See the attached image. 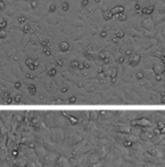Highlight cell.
Masks as SVG:
<instances>
[{
	"mask_svg": "<svg viewBox=\"0 0 165 167\" xmlns=\"http://www.w3.org/2000/svg\"><path fill=\"white\" fill-rule=\"evenodd\" d=\"M134 8H136V11H137V14H142V11H141V7H140L139 3H136Z\"/></svg>",
	"mask_w": 165,
	"mask_h": 167,
	"instance_id": "52a82bcc",
	"label": "cell"
},
{
	"mask_svg": "<svg viewBox=\"0 0 165 167\" xmlns=\"http://www.w3.org/2000/svg\"><path fill=\"white\" fill-rule=\"evenodd\" d=\"M88 3H89V0H82V1H81V6H82V7H85V6H88Z\"/></svg>",
	"mask_w": 165,
	"mask_h": 167,
	"instance_id": "8fae6325",
	"label": "cell"
},
{
	"mask_svg": "<svg viewBox=\"0 0 165 167\" xmlns=\"http://www.w3.org/2000/svg\"><path fill=\"white\" fill-rule=\"evenodd\" d=\"M113 16H114V15H113L112 10H104V13H103V17H104V20L108 21V20H110V18H112Z\"/></svg>",
	"mask_w": 165,
	"mask_h": 167,
	"instance_id": "3957f363",
	"label": "cell"
},
{
	"mask_svg": "<svg viewBox=\"0 0 165 167\" xmlns=\"http://www.w3.org/2000/svg\"><path fill=\"white\" fill-rule=\"evenodd\" d=\"M31 31V25L30 24H25V25L23 26V32L24 33H28V32Z\"/></svg>",
	"mask_w": 165,
	"mask_h": 167,
	"instance_id": "277c9868",
	"label": "cell"
},
{
	"mask_svg": "<svg viewBox=\"0 0 165 167\" xmlns=\"http://www.w3.org/2000/svg\"><path fill=\"white\" fill-rule=\"evenodd\" d=\"M25 21H26L25 17H18V22H20V23H24Z\"/></svg>",
	"mask_w": 165,
	"mask_h": 167,
	"instance_id": "5bb4252c",
	"label": "cell"
},
{
	"mask_svg": "<svg viewBox=\"0 0 165 167\" xmlns=\"http://www.w3.org/2000/svg\"><path fill=\"white\" fill-rule=\"evenodd\" d=\"M141 11H142V14H146V15H150L153 11H154V6L153 5H149L147 7H143L141 8Z\"/></svg>",
	"mask_w": 165,
	"mask_h": 167,
	"instance_id": "6da1fadb",
	"label": "cell"
},
{
	"mask_svg": "<svg viewBox=\"0 0 165 167\" xmlns=\"http://www.w3.org/2000/svg\"><path fill=\"white\" fill-rule=\"evenodd\" d=\"M117 17H118V20L120 21H126V15H124L123 13H120V14H117Z\"/></svg>",
	"mask_w": 165,
	"mask_h": 167,
	"instance_id": "5b68a950",
	"label": "cell"
},
{
	"mask_svg": "<svg viewBox=\"0 0 165 167\" xmlns=\"http://www.w3.org/2000/svg\"><path fill=\"white\" fill-rule=\"evenodd\" d=\"M30 1H32V0H30Z\"/></svg>",
	"mask_w": 165,
	"mask_h": 167,
	"instance_id": "44dd1931",
	"label": "cell"
},
{
	"mask_svg": "<svg viewBox=\"0 0 165 167\" xmlns=\"http://www.w3.org/2000/svg\"><path fill=\"white\" fill-rule=\"evenodd\" d=\"M6 26H7V21H6V20L0 21V29L2 30V29H5Z\"/></svg>",
	"mask_w": 165,
	"mask_h": 167,
	"instance_id": "ba28073f",
	"label": "cell"
},
{
	"mask_svg": "<svg viewBox=\"0 0 165 167\" xmlns=\"http://www.w3.org/2000/svg\"><path fill=\"white\" fill-rule=\"evenodd\" d=\"M0 1H3V0H0Z\"/></svg>",
	"mask_w": 165,
	"mask_h": 167,
	"instance_id": "d6986e66",
	"label": "cell"
},
{
	"mask_svg": "<svg viewBox=\"0 0 165 167\" xmlns=\"http://www.w3.org/2000/svg\"><path fill=\"white\" fill-rule=\"evenodd\" d=\"M95 1H96V2H99V1H100V0H95Z\"/></svg>",
	"mask_w": 165,
	"mask_h": 167,
	"instance_id": "e0dca14e",
	"label": "cell"
},
{
	"mask_svg": "<svg viewBox=\"0 0 165 167\" xmlns=\"http://www.w3.org/2000/svg\"><path fill=\"white\" fill-rule=\"evenodd\" d=\"M5 8H6V5L3 3V1H0V9H1V10H3Z\"/></svg>",
	"mask_w": 165,
	"mask_h": 167,
	"instance_id": "4fadbf2b",
	"label": "cell"
},
{
	"mask_svg": "<svg viewBox=\"0 0 165 167\" xmlns=\"http://www.w3.org/2000/svg\"><path fill=\"white\" fill-rule=\"evenodd\" d=\"M106 34H107V32L106 31H103V32H101V34H100V36H101V37H106Z\"/></svg>",
	"mask_w": 165,
	"mask_h": 167,
	"instance_id": "2e32d148",
	"label": "cell"
},
{
	"mask_svg": "<svg viewBox=\"0 0 165 167\" xmlns=\"http://www.w3.org/2000/svg\"><path fill=\"white\" fill-rule=\"evenodd\" d=\"M59 47H60L62 51H66V49L68 48V44H67V43H62L60 45H59Z\"/></svg>",
	"mask_w": 165,
	"mask_h": 167,
	"instance_id": "8992f818",
	"label": "cell"
},
{
	"mask_svg": "<svg viewBox=\"0 0 165 167\" xmlns=\"http://www.w3.org/2000/svg\"><path fill=\"white\" fill-rule=\"evenodd\" d=\"M0 31H1V29H0Z\"/></svg>",
	"mask_w": 165,
	"mask_h": 167,
	"instance_id": "ffe728a7",
	"label": "cell"
},
{
	"mask_svg": "<svg viewBox=\"0 0 165 167\" xmlns=\"http://www.w3.org/2000/svg\"><path fill=\"white\" fill-rule=\"evenodd\" d=\"M132 1H137V0H132Z\"/></svg>",
	"mask_w": 165,
	"mask_h": 167,
	"instance_id": "ac0fdd59",
	"label": "cell"
},
{
	"mask_svg": "<svg viewBox=\"0 0 165 167\" xmlns=\"http://www.w3.org/2000/svg\"><path fill=\"white\" fill-rule=\"evenodd\" d=\"M5 37H6V32L1 30V31H0V38H5Z\"/></svg>",
	"mask_w": 165,
	"mask_h": 167,
	"instance_id": "9a60e30c",
	"label": "cell"
},
{
	"mask_svg": "<svg viewBox=\"0 0 165 167\" xmlns=\"http://www.w3.org/2000/svg\"><path fill=\"white\" fill-rule=\"evenodd\" d=\"M31 6H32V8H35L36 6H38V3H36L35 0H32L31 1Z\"/></svg>",
	"mask_w": 165,
	"mask_h": 167,
	"instance_id": "7c38bea8",
	"label": "cell"
},
{
	"mask_svg": "<svg viewBox=\"0 0 165 167\" xmlns=\"http://www.w3.org/2000/svg\"><path fill=\"white\" fill-rule=\"evenodd\" d=\"M62 8H63V10H67V9L70 8V5H68V2L64 1V2L62 3Z\"/></svg>",
	"mask_w": 165,
	"mask_h": 167,
	"instance_id": "9c48e42d",
	"label": "cell"
},
{
	"mask_svg": "<svg viewBox=\"0 0 165 167\" xmlns=\"http://www.w3.org/2000/svg\"><path fill=\"white\" fill-rule=\"evenodd\" d=\"M124 11V7L123 6H116V7H114V8L112 9V13H113V15H117V14H120V13H123Z\"/></svg>",
	"mask_w": 165,
	"mask_h": 167,
	"instance_id": "7a4b0ae2",
	"label": "cell"
},
{
	"mask_svg": "<svg viewBox=\"0 0 165 167\" xmlns=\"http://www.w3.org/2000/svg\"><path fill=\"white\" fill-rule=\"evenodd\" d=\"M55 10H56V5H55V3H51L50 7H49V11H50V13H54Z\"/></svg>",
	"mask_w": 165,
	"mask_h": 167,
	"instance_id": "30bf717a",
	"label": "cell"
}]
</instances>
